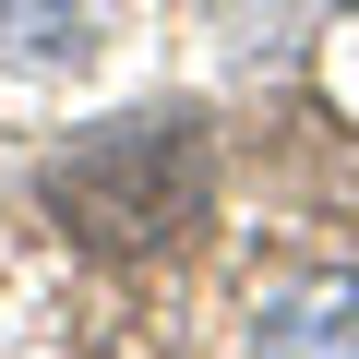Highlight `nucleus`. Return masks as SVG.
<instances>
[{"mask_svg": "<svg viewBox=\"0 0 359 359\" xmlns=\"http://www.w3.org/2000/svg\"><path fill=\"white\" fill-rule=\"evenodd\" d=\"M216 204V144L192 120H108L48 156V216L84 252H180Z\"/></svg>", "mask_w": 359, "mask_h": 359, "instance_id": "1", "label": "nucleus"}]
</instances>
